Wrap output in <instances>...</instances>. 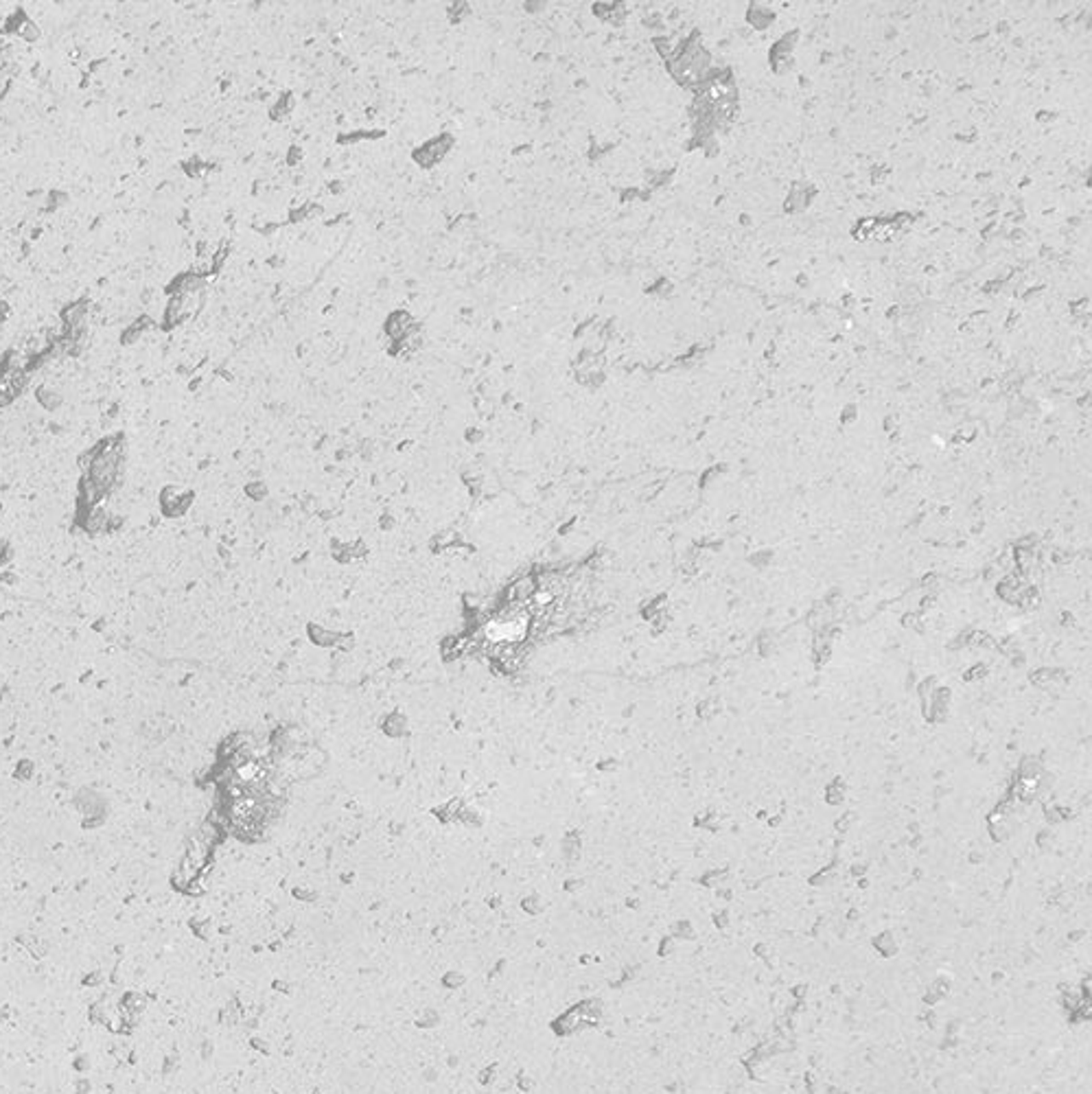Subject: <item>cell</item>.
Here are the masks:
<instances>
[{"mask_svg": "<svg viewBox=\"0 0 1092 1094\" xmlns=\"http://www.w3.org/2000/svg\"><path fill=\"white\" fill-rule=\"evenodd\" d=\"M528 622L523 618H501V619H493L489 626H486V635H489L490 641H495V644H517V641L523 640V635H526Z\"/></svg>", "mask_w": 1092, "mask_h": 1094, "instance_id": "6da1fadb", "label": "cell"}]
</instances>
